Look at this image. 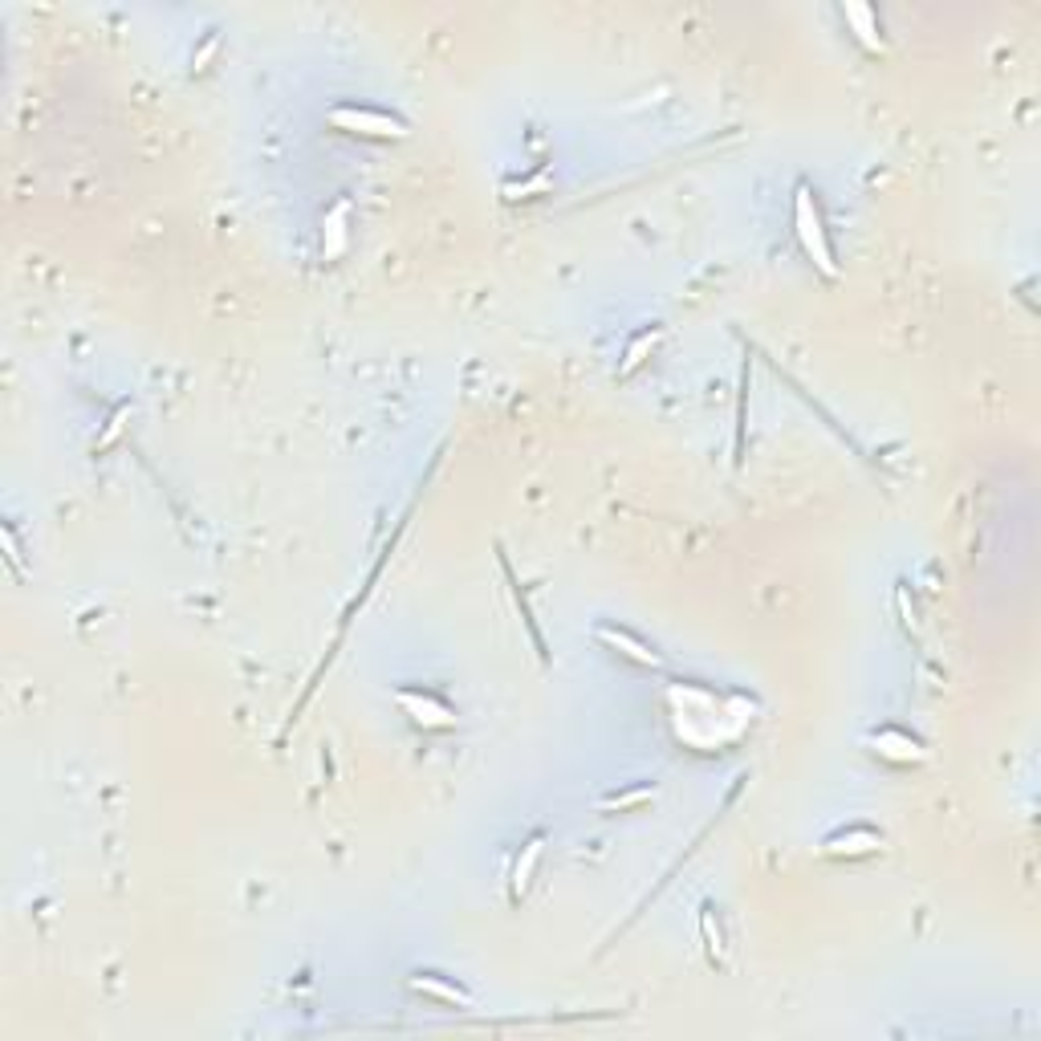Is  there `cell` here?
I'll return each mask as SVG.
<instances>
[{
  "instance_id": "1",
  "label": "cell",
  "mask_w": 1041,
  "mask_h": 1041,
  "mask_svg": "<svg viewBox=\"0 0 1041 1041\" xmlns=\"http://www.w3.org/2000/svg\"><path fill=\"white\" fill-rule=\"evenodd\" d=\"M793 224H798V240L806 257L818 265L822 277H838V265H834V249L826 240V224H822V208L810 192V183H798V192H793Z\"/></svg>"
},
{
  "instance_id": "2",
  "label": "cell",
  "mask_w": 1041,
  "mask_h": 1041,
  "mask_svg": "<svg viewBox=\"0 0 1041 1041\" xmlns=\"http://www.w3.org/2000/svg\"><path fill=\"white\" fill-rule=\"evenodd\" d=\"M330 122H334L338 131L371 135V139H403V135H407V122H403V118H391V114L371 110V106H334V110H330Z\"/></svg>"
},
{
  "instance_id": "3",
  "label": "cell",
  "mask_w": 1041,
  "mask_h": 1041,
  "mask_svg": "<svg viewBox=\"0 0 1041 1041\" xmlns=\"http://www.w3.org/2000/svg\"><path fill=\"white\" fill-rule=\"evenodd\" d=\"M399 704L411 712V720L415 724H423V728H452L456 724V712L448 708V704H440L436 696H427V692H399Z\"/></svg>"
},
{
  "instance_id": "4",
  "label": "cell",
  "mask_w": 1041,
  "mask_h": 1041,
  "mask_svg": "<svg viewBox=\"0 0 1041 1041\" xmlns=\"http://www.w3.org/2000/svg\"><path fill=\"white\" fill-rule=\"evenodd\" d=\"M594 635H598L606 647H615L619 655L635 659L639 667H663V659H659V655H655V651H651L643 639H635V635H631V631H623V627H606V623H602Z\"/></svg>"
},
{
  "instance_id": "5",
  "label": "cell",
  "mask_w": 1041,
  "mask_h": 1041,
  "mask_svg": "<svg viewBox=\"0 0 1041 1041\" xmlns=\"http://www.w3.org/2000/svg\"><path fill=\"white\" fill-rule=\"evenodd\" d=\"M871 745H875V753H879V757H887V761H899V765H907V761H920V757H924L920 741H911L907 732H895V728H883V732H875V737H871Z\"/></svg>"
},
{
  "instance_id": "6",
  "label": "cell",
  "mask_w": 1041,
  "mask_h": 1041,
  "mask_svg": "<svg viewBox=\"0 0 1041 1041\" xmlns=\"http://www.w3.org/2000/svg\"><path fill=\"white\" fill-rule=\"evenodd\" d=\"M883 846V838L875 834V830H846V834H834V838H826V854L830 859H859V854H871V850H879Z\"/></svg>"
},
{
  "instance_id": "7",
  "label": "cell",
  "mask_w": 1041,
  "mask_h": 1041,
  "mask_svg": "<svg viewBox=\"0 0 1041 1041\" xmlns=\"http://www.w3.org/2000/svg\"><path fill=\"white\" fill-rule=\"evenodd\" d=\"M411 993H423V997H436L444 1005H460V1009H472V997L460 989V985H448L440 976H411Z\"/></svg>"
},
{
  "instance_id": "8",
  "label": "cell",
  "mask_w": 1041,
  "mask_h": 1041,
  "mask_svg": "<svg viewBox=\"0 0 1041 1041\" xmlns=\"http://www.w3.org/2000/svg\"><path fill=\"white\" fill-rule=\"evenodd\" d=\"M537 859H541V834L525 842V854H521V859H517V867H513V895H525V887H529V875H533Z\"/></svg>"
},
{
  "instance_id": "9",
  "label": "cell",
  "mask_w": 1041,
  "mask_h": 1041,
  "mask_svg": "<svg viewBox=\"0 0 1041 1041\" xmlns=\"http://www.w3.org/2000/svg\"><path fill=\"white\" fill-rule=\"evenodd\" d=\"M659 334H663V330H659V326H651V330H643V334H639V338L627 346V362H623V371H619V375H631V371H635V366H639V362H643V358L655 350Z\"/></svg>"
},
{
  "instance_id": "10",
  "label": "cell",
  "mask_w": 1041,
  "mask_h": 1041,
  "mask_svg": "<svg viewBox=\"0 0 1041 1041\" xmlns=\"http://www.w3.org/2000/svg\"><path fill=\"white\" fill-rule=\"evenodd\" d=\"M700 924H704V940H708V960L716 964L720 960V928H712V907H704Z\"/></svg>"
},
{
  "instance_id": "11",
  "label": "cell",
  "mask_w": 1041,
  "mask_h": 1041,
  "mask_svg": "<svg viewBox=\"0 0 1041 1041\" xmlns=\"http://www.w3.org/2000/svg\"><path fill=\"white\" fill-rule=\"evenodd\" d=\"M651 793H655V789H651V785H643V789H635V793H623V798H606V802H602V810H615V806L623 810V806H635V802L651 798Z\"/></svg>"
}]
</instances>
